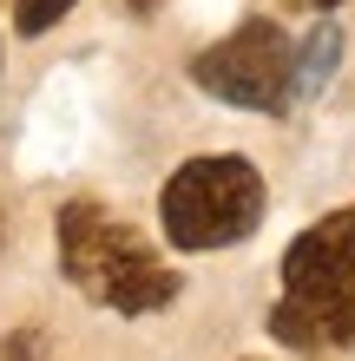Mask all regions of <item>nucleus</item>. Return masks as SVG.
Returning a JSON list of instances; mask_svg holds the SVG:
<instances>
[{
	"instance_id": "obj_1",
	"label": "nucleus",
	"mask_w": 355,
	"mask_h": 361,
	"mask_svg": "<svg viewBox=\"0 0 355 361\" xmlns=\"http://www.w3.org/2000/svg\"><path fill=\"white\" fill-rule=\"evenodd\" d=\"M53 243H59V269L86 302L112 309V315H152L178 295V269H164V257L138 237L132 224H119L106 204L73 197L53 217Z\"/></svg>"
},
{
	"instance_id": "obj_2",
	"label": "nucleus",
	"mask_w": 355,
	"mask_h": 361,
	"mask_svg": "<svg viewBox=\"0 0 355 361\" xmlns=\"http://www.w3.org/2000/svg\"><path fill=\"white\" fill-rule=\"evenodd\" d=\"M283 348H355V204L309 224L283 250V295L270 309Z\"/></svg>"
},
{
	"instance_id": "obj_3",
	"label": "nucleus",
	"mask_w": 355,
	"mask_h": 361,
	"mask_svg": "<svg viewBox=\"0 0 355 361\" xmlns=\"http://www.w3.org/2000/svg\"><path fill=\"white\" fill-rule=\"evenodd\" d=\"M263 171L237 152H217V158H191L178 164L158 190V217H164V237L178 250H231L243 243L250 230L263 224Z\"/></svg>"
},
{
	"instance_id": "obj_4",
	"label": "nucleus",
	"mask_w": 355,
	"mask_h": 361,
	"mask_svg": "<svg viewBox=\"0 0 355 361\" xmlns=\"http://www.w3.org/2000/svg\"><path fill=\"white\" fill-rule=\"evenodd\" d=\"M191 79L198 92H211L217 105H237V112H289V99H303L296 86V47H289V33L277 20H243L217 39V47H204L191 59Z\"/></svg>"
},
{
	"instance_id": "obj_5",
	"label": "nucleus",
	"mask_w": 355,
	"mask_h": 361,
	"mask_svg": "<svg viewBox=\"0 0 355 361\" xmlns=\"http://www.w3.org/2000/svg\"><path fill=\"white\" fill-rule=\"evenodd\" d=\"M336 59H342V27H336V20H323V27L303 39V53H296V86H303V99L329 86Z\"/></svg>"
},
{
	"instance_id": "obj_6",
	"label": "nucleus",
	"mask_w": 355,
	"mask_h": 361,
	"mask_svg": "<svg viewBox=\"0 0 355 361\" xmlns=\"http://www.w3.org/2000/svg\"><path fill=\"white\" fill-rule=\"evenodd\" d=\"M73 13V0H13V27L20 33H47Z\"/></svg>"
},
{
	"instance_id": "obj_7",
	"label": "nucleus",
	"mask_w": 355,
	"mask_h": 361,
	"mask_svg": "<svg viewBox=\"0 0 355 361\" xmlns=\"http://www.w3.org/2000/svg\"><path fill=\"white\" fill-rule=\"evenodd\" d=\"M125 7H132V13H158V0H125Z\"/></svg>"
},
{
	"instance_id": "obj_8",
	"label": "nucleus",
	"mask_w": 355,
	"mask_h": 361,
	"mask_svg": "<svg viewBox=\"0 0 355 361\" xmlns=\"http://www.w3.org/2000/svg\"><path fill=\"white\" fill-rule=\"evenodd\" d=\"M303 7H336V0H303Z\"/></svg>"
}]
</instances>
